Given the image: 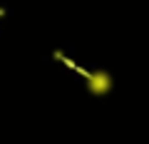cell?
I'll use <instances>...</instances> for the list:
<instances>
[{
    "instance_id": "1",
    "label": "cell",
    "mask_w": 149,
    "mask_h": 144,
    "mask_svg": "<svg viewBox=\"0 0 149 144\" xmlns=\"http://www.w3.org/2000/svg\"><path fill=\"white\" fill-rule=\"evenodd\" d=\"M82 77H85L87 92L95 97H107L114 87V77L107 70H82Z\"/></svg>"
}]
</instances>
